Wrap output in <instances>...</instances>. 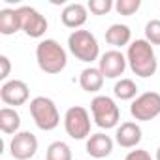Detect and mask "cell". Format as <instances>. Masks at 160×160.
Instances as JSON below:
<instances>
[{"instance_id":"cell-1","label":"cell","mask_w":160,"mask_h":160,"mask_svg":"<svg viewBox=\"0 0 160 160\" xmlns=\"http://www.w3.org/2000/svg\"><path fill=\"white\" fill-rule=\"evenodd\" d=\"M126 60H128L130 70L138 77H151V75L156 73L158 60H156L152 45L147 40H134L128 45Z\"/></svg>"},{"instance_id":"cell-2","label":"cell","mask_w":160,"mask_h":160,"mask_svg":"<svg viewBox=\"0 0 160 160\" xmlns=\"http://www.w3.org/2000/svg\"><path fill=\"white\" fill-rule=\"evenodd\" d=\"M36 62L42 72L55 75L66 68L68 57L64 47L57 40H42L36 45Z\"/></svg>"},{"instance_id":"cell-3","label":"cell","mask_w":160,"mask_h":160,"mask_svg":"<svg viewBox=\"0 0 160 160\" xmlns=\"http://www.w3.org/2000/svg\"><path fill=\"white\" fill-rule=\"evenodd\" d=\"M68 47H70V53L81 62H92L100 55V45H98L96 36L81 28L73 30L68 36Z\"/></svg>"},{"instance_id":"cell-4","label":"cell","mask_w":160,"mask_h":160,"mask_svg":"<svg viewBox=\"0 0 160 160\" xmlns=\"http://www.w3.org/2000/svg\"><path fill=\"white\" fill-rule=\"evenodd\" d=\"M30 115L36 122V126L43 132H51L58 126L60 115L55 106V102L47 96H36L30 100Z\"/></svg>"},{"instance_id":"cell-5","label":"cell","mask_w":160,"mask_h":160,"mask_svg":"<svg viewBox=\"0 0 160 160\" xmlns=\"http://www.w3.org/2000/svg\"><path fill=\"white\" fill-rule=\"evenodd\" d=\"M91 111H92V121L100 126V128H115L121 121V109L115 104L113 98L109 96H94L91 102Z\"/></svg>"},{"instance_id":"cell-6","label":"cell","mask_w":160,"mask_h":160,"mask_svg":"<svg viewBox=\"0 0 160 160\" xmlns=\"http://www.w3.org/2000/svg\"><path fill=\"white\" fill-rule=\"evenodd\" d=\"M64 130L72 139L91 138V115L83 106H72L64 115Z\"/></svg>"},{"instance_id":"cell-7","label":"cell","mask_w":160,"mask_h":160,"mask_svg":"<svg viewBox=\"0 0 160 160\" xmlns=\"http://www.w3.org/2000/svg\"><path fill=\"white\" fill-rule=\"evenodd\" d=\"M130 115L136 121H152L160 115V94L158 92H143L136 100H132Z\"/></svg>"},{"instance_id":"cell-8","label":"cell","mask_w":160,"mask_h":160,"mask_svg":"<svg viewBox=\"0 0 160 160\" xmlns=\"http://www.w3.org/2000/svg\"><path fill=\"white\" fill-rule=\"evenodd\" d=\"M17 13L21 17V30H25L27 36H30V38H42L45 34V30H47V19L36 8L21 6V8H17Z\"/></svg>"},{"instance_id":"cell-9","label":"cell","mask_w":160,"mask_h":160,"mask_svg":"<svg viewBox=\"0 0 160 160\" xmlns=\"http://www.w3.org/2000/svg\"><path fill=\"white\" fill-rule=\"evenodd\" d=\"M36 151H38V138L28 130L17 132L10 141V152L15 160H28L36 154Z\"/></svg>"},{"instance_id":"cell-10","label":"cell","mask_w":160,"mask_h":160,"mask_svg":"<svg viewBox=\"0 0 160 160\" xmlns=\"http://www.w3.org/2000/svg\"><path fill=\"white\" fill-rule=\"evenodd\" d=\"M30 96V89L25 81L21 79H10V81H4V85L0 87V98L6 106H23L27 104Z\"/></svg>"},{"instance_id":"cell-11","label":"cell","mask_w":160,"mask_h":160,"mask_svg":"<svg viewBox=\"0 0 160 160\" xmlns=\"http://www.w3.org/2000/svg\"><path fill=\"white\" fill-rule=\"evenodd\" d=\"M126 64H128L126 57H124L121 51L111 49V51H106V53L100 57V66H98V68H100V72H102L104 77H108V79H117V77H121V75L124 73Z\"/></svg>"},{"instance_id":"cell-12","label":"cell","mask_w":160,"mask_h":160,"mask_svg":"<svg viewBox=\"0 0 160 160\" xmlns=\"http://www.w3.org/2000/svg\"><path fill=\"white\" fill-rule=\"evenodd\" d=\"M87 17H89V10L87 6L79 4V2H73V4H68L62 13H60V19H62V25L68 27V28H75L79 30L85 23H87Z\"/></svg>"},{"instance_id":"cell-13","label":"cell","mask_w":160,"mask_h":160,"mask_svg":"<svg viewBox=\"0 0 160 160\" xmlns=\"http://www.w3.org/2000/svg\"><path fill=\"white\" fill-rule=\"evenodd\" d=\"M115 141L121 147H124V149L138 147L139 141H141V128H139V124L138 122H132V121L122 122L117 128V132H115Z\"/></svg>"},{"instance_id":"cell-14","label":"cell","mask_w":160,"mask_h":160,"mask_svg":"<svg viewBox=\"0 0 160 160\" xmlns=\"http://www.w3.org/2000/svg\"><path fill=\"white\" fill-rule=\"evenodd\" d=\"M111 151H113V139L102 132L92 134L87 139V152L92 158H106L111 154Z\"/></svg>"},{"instance_id":"cell-15","label":"cell","mask_w":160,"mask_h":160,"mask_svg":"<svg viewBox=\"0 0 160 160\" xmlns=\"http://www.w3.org/2000/svg\"><path fill=\"white\" fill-rule=\"evenodd\" d=\"M104 75L100 72V68H85L79 75V85L85 92H98L104 87Z\"/></svg>"},{"instance_id":"cell-16","label":"cell","mask_w":160,"mask_h":160,"mask_svg":"<svg viewBox=\"0 0 160 160\" xmlns=\"http://www.w3.org/2000/svg\"><path fill=\"white\" fill-rule=\"evenodd\" d=\"M130 40H132V30H130L126 25L115 23V25H111V27L106 30V42H108L109 45L122 47V45H128Z\"/></svg>"},{"instance_id":"cell-17","label":"cell","mask_w":160,"mask_h":160,"mask_svg":"<svg viewBox=\"0 0 160 160\" xmlns=\"http://www.w3.org/2000/svg\"><path fill=\"white\" fill-rule=\"evenodd\" d=\"M17 30H21V17L17 10H12V8L0 10V32L4 36H12Z\"/></svg>"},{"instance_id":"cell-18","label":"cell","mask_w":160,"mask_h":160,"mask_svg":"<svg viewBox=\"0 0 160 160\" xmlns=\"http://www.w3.org/2000/svg\"><path fill=\"white\" fill-rule=\"evenodd\" d=\"M21 126V117L13 108H2L0 109V130L4 134H17Z\"/></svg>"},{"instance_id":"cell-19","label":"cell","mask_w":160,"mask_h":160,"mask_svg":"<svg viewBox=\"0 0 160 160\" xmlns=\"http://www.w3.org/2000/svg\"><path fill=\"white\" fill-rule=\"evenodd\" d=\"M113 94L119 98V100H136L138 96V85L132 81V79H121V81L115 83L113 87Z\"/></svg>"},{"instance_id":"cell-20","label":"cell","mask_w":160,"mask_h":160,"mask_svg":"<svg viewBox=\"0 0 160 160\" xmlns=\"http://www.w3.org/2000/svg\"><path fill=\"white\" fill-rule=\"evenodd\" d=\"M45 160H72V149L66 141H53L47 147Z\"/></svg>"},{"instance_id":"cell-21","label":"cell","mask_w":160,"mask_h":160,"mask_svg":"<svg viewBox=\"0 0 160 160\" xmlns=\"http://www.w3.org/2000/svg\"><path fill=\"white\" fill-rule=\"evenodd\" d=\"M141 6V0H117L115 2V10L119 15H134Z\"/></svg>"},{"instance_id":"cell-22","label":"cell","mask_w":160,"mask_h":160,"mask_svg":"<svg viewBox=\"0 0 160 160\" xmlns=\"http://www.w3.org/2000/svg\"><path fill=\"white\" fill-rule=\"evenodd\" d=\"M145 40L151 45H160V19H152L145 25Z\"/></svg>"},{"instance_id":"cell-23","label":"cell","mask_w":160,"mask_h":160,"mask_svg":"<svg viewBox=\"0 0 160 160\" xmlns=\"http://www.w3.org/2000/svg\"><path fill=\"white\" fill-rule=\"evenodd\" d=\"M115 8V4L111 0H91L87 4V10H91V13L94 15H106Z\"/></svg>"},{"instance_id":"cell-24","label":"cell","mask_w":160,"mask_h":160,"mask_svg":"<svg viewBox=\"0 0 160 160\" xmlns=\"http://www.w3.org/2000/svg\"><path fill=\"white\" fill-rule=\"evenodd\" d=\"M12 72V62L6 55H0V79H8Z\"/></svg>"},{"instance_id":"cell-25","label":"cell","mask_w":160,"mask_h":160,"mask_svg":"<svg viewBox=\"0 0 160 160\" xmlns=\"http://www.w3.org/2000/svg\"><path fill=\"white\" fill-rule=\"evenodd\" d=\"M124 160H152V156L145 149H136V151H130Z\"/></svg>"},{"instance_id":"cell-26","label":"cell","mask_w":160,"mask_h":160,"mask_svg":"<svg viewBox=\"0 0 160 160\" xmlns=\"http://www.w3.org/2000/svg\"><path fill=\"white\" fill-rule=\"evenodd\" d=\"M154 160H160V147L156 149V156H154Z\"/></svg>"}]
</instances>
